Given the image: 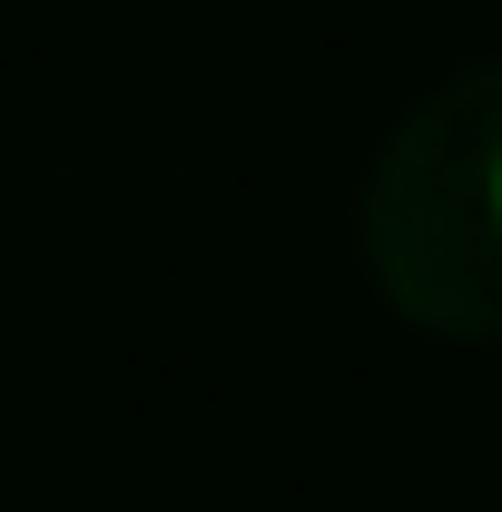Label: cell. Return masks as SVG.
I'll use <instances>...</instances> for the list:
<instances>
[{
	"mask_svg": "<svg viewBox=\"0 0 502 512\" xmlns=\"http://www.w3.org/2000/svg\"><path fill=\"white\" fill-rule=\"evenodd\" d=\"M355 247L394 316L502 355V60L434 79L355 188Z\"/></svg>",
	"mask_w": 502,
	"mask_h": 512,
	"instance_id": "6da1fadb",
	"label": "cell"
}]
</instances>
